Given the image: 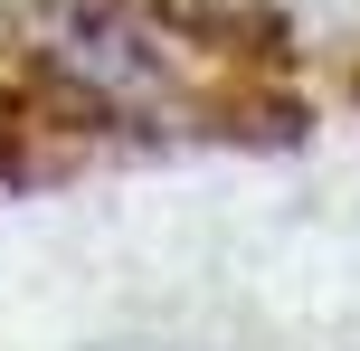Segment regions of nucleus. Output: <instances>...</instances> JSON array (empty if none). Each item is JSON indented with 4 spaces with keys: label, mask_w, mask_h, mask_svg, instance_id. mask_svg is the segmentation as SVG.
I'll use <instances>...</instances> for the list:
<instances>
[{
    "label": "nucleus",
    "mask_w": 360,
    "mask_h": 351,
    "mask_svg": "<svg viewBox=\"0 0 360 351\" xmlns=\"http://www.w3.org/2000/svg\"><path fill=\"white\" fill-rule=\"evenodd\" d=\"M19 76H29L38 95H57V105H67L76 124H95V133L171 105V48L124 0H48V10L29 19Z\"/></svg>",
    "instance_id": "nucleus-1"
}]
</instances>
